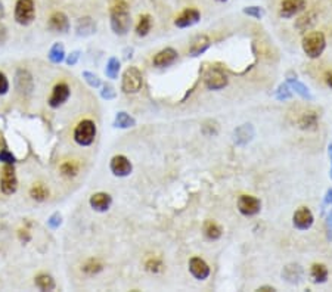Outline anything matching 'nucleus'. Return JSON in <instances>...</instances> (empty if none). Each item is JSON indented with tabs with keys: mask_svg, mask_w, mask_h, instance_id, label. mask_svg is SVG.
<instances>
[{
	"mask_svg": "<svg viewBox=\"0 0 332 292\" xmlns=\"http://www.w3.org/2000/svg\"><path fill=\"white\" fill-rule=\"evenodd\" d=\"M49 27L55 31H59V33H65L68 28H70V22L67 15L62 12H55L50 20H49Z\"/></svg>",
	"mask_w": 332,
	"mask_h": 292,
	"instance_id": "obj_18",
	"label": "nucleus"
},
{
	"mask_svg": "<svg viewBox=\"0 0 332 292\" xmlns=\"http://www.w3.org/2000/svg\"><path fill=\"white\" fill-rule=\"evenodd\" d=\"M244 14L248 15V17L255 18V20H261L263 15H264V11L260 6H248V8L244 9Z\"/></svg>",
	"mask_w": 332,
	"mask_h": 292,
	"instance_id": "obj_32",
	"label": "nucleus"
},
{
	"mask_svg": "<svg viewBox=\"0 0 332 292\" xmlns=\"http://www.w3.org/2000/svg\"><path fill=\"white\" fill-rule=\"evenodd\" d=\"M61 223H62V217H61L59 212L52 214V215L49 217V220H47V226H49L50 229H58V228L61 226Z\"/></svg>",
	"mask_w": 332,
	"mask_h": 292,
	"instance_id": "obj_35",
	"label": "nucleus"
},
{
	"mask_svg": "<svg viewBox=\"0 0 332 292\" xmlns=\"http://www.w3.org/2000/svg\"><path fill=\"white\" fill-rule=\"evenodd\" d=\"M260 201L254 196L249 195H242L238 201V208L244 214V215H254L260 211Z\"/></svg>",
	"mask_w": 332,
	"mask_h": 292,
	"instance_id": "obj_8",
	"label": "nucleus"
},
{
	"mask_svg": "<svg viewBox=\"0 0 332 292\" xmlns=\"http://www.w3.org/2000/svg\"><path fill=\"white\" fill-rule=\"evenodd\" d=\"M3 15V8H2V3H0V17Z\"/></svg>",
	"mask_w": 332,
	"mask_h": 292,
	"instance_id": "obj_46",
	"label": "nucleus"
},
{
	"mask_svg": "<svg viewBox=\"0 0 332 292\" xmlns=\"http://www.w3.org/2000/svg\"><path fill=\"white\" fill-rule=\"evenodd\" d=\"M15 84H17V89L24 93V95H28V93H31V90H33V77H31V74L27 71V69H20L18 72H17V79H15Z\"/></svg>",
	"mask_w": 332,
	"mask_h": 292,
	"instance_id": "obj_15",
	"label": "nucleus"
},
{
	"mask_svg": "<svg viewBox=\"0 0 332 292\" xmlns=\"http://www.w3.org/2000/svg\"><path fill=\"white\" fill-rule=\"evenodd\" d=\"M118 71H120V61H118L117 58H111V59L108 61V63H106L105 74H106L109 79H117Z\"/></svg>",
	"mask_w": 332,
	"mask_h": 292,
	"instance_id": "obj_27",
	"label": "nucleus"
},
{
	"mask_svg": "<svg viewBox=\"0 0 332 292\" xmlns=\"http://www.w3.org/2000/svg\"><path fill=\"white\" fill-rule=\"evenodd\" d=\"M291 90L290 87H288V84H282V86H279V89H278V93H276V98L279 99V101H285V99H290L291 98Z\"/></svg>",
	"mask_w": 332,
	"mask_h": 292,
	"instance_id": "obj_34",
	"label": "nucleus"
},
{
	"mask_svg": "<svg viewBox=\"0 0 332 292\" xmlns=\"http://www.w3.org/2000/svg\"><path fill=\"white\" fill-rule=\"evenodd\" d=\"M200 12L196 11V9H186V11H183L177 18H176V21L174 24L177 25V27H180V28H186V27H192L193 24H196V22L200 21Z\"/></svg>",
	"mask_w": 332,
	"mask_h": 292,
	"instance_id": "obj_16",
	"label": "nucleus"
},
{
	"mask_svg": "<svg viewBox=\"0 0 332 292\" xmlns=\"http://www.w3.org/2000/svg\"><path fill=\"white\" fill-rule=\"evenodd\" d=\"M36 17L34 11V3L33 0H18L15 6V20L21 25L31 24Z\"/></svg>",
	"mask_w": 332,
	"mask_h": 292,
	"instance_id": "obj_6",
	"label": "nucleus"
},
{
	"mask_svg": "<svg viewBox=\"0 0 332 292\" xmlns=\"http://www.w3.org/2000/svg\"><path fill=\"white\" fill-rule=\"evenodd\" d=\"M189 270H190V273H192L196 279H200V280H204V279H207L208 276H210V267H208V264L204 260L198 258V257H195V258H192V260L189 261Z\"/></svg>",
	"mask_w": 332,
	"mask_h": 292,
	"instance_id": "obj_14",
	"label": "nucleus"
},
{
	"mask_svg": "<svg viewBox=\"0 0 332 292\" xmlns=\"http://www.w3.org/2000/svg\"><path fill=\"white\" fill-rule=\"evenodd\" d=\"M210 44H211V42H210V39H208L207 36H198L190 44L189 53L192 56H200L201 53H204L207 50L208 47H210Z\"/></svg>",
	"mask_w": 332,
	"mask_h": 292,
	"instance_id": "obj_19",
	"label": "nucleus"
},
{
	"mask_svg": "<svg viewBox=\"0 0 332 292\" xmlns=\"http://www.w3.org/2000/svg\"><path fill=\"white\" fill-rule=\"evenodd\" d=\"M313 214L309 208L306 207H301L295 211L294 214V226L300 230H307L310 229L311 225H313Z\"/></svg>",
	"mask_w": 332,
	"mask_h": 292,
	"instance_id": "obj_9",
	"label": "nucleus"
},
{
	"mask_svg": "<svg viewBox=\"0 0 332 292\" xmlns=\"http://www.w3.org/2000/svg\"><path fill=\"white\" fill-rule=\"evenodd\" d=\"M61 173L65 177H74L79 173V164L74 161H67L61 166Z\"/></svg>",
	"mask_w": 332,
	"mask_h": 292,
	"instance_id": "obj_29",
	"label": "nucleus"
},
{
	"mask_svg": "<svg viewBox=\"0 0 332 292\" xmlns=\"http://www.w3.org/2000/svg\"><path fill=\"white\" fill-rule=\"evenodd\" d=\"M30 196L37 202H43L49 198V189L46 188L43 183H37L30 189Z\"/></svg>",
	"mask_w": 332,
	"mask_h": 292,
	"instance_id": "obj_21",
	"label": "nucleus"
},
{
	"mask_svg": "<svg viewBox=\"0 0 332 292\" xmlns=\"http://www.w3.org/2000/svg\"><path fill=\"white\" fill-rule=\"evenodd\" d=\"M220 2H226V0H220Z\"/></svg>",
	"mask_w": 332,
	"mask_h": 292,
	"instance_id": "obj_47",
	"label": "nucleus"
},
{
	"mask_svg": "<svg viewBox=\"0 0 332 292\" xmlns=\"http://www.w3.org/2000/svg\"><path fill=\"white\" fill-rule=\"evenodd\" d=\"M311 277L316 283H323L328 279V270L323 264H313L311 267Z\"/></svg>",
	"mask_w": 332,
	"mask_h": 292,
	"instance_id": "obj_23",
	"label": "nucleus"
},
{
	"mask_svg": "<svg viewBox=\"0 0 332 292\" xmlns=\"http://www.w3.org/2000/svg\"><path fill=\"white\" fill-rule=\"evenodd\" d=\"M331 218H332V214H331ZM331 222H332V220H331Z\"/></svg>",
	"mask_w": 332,
	"mask_h": 292,
	"instance_id": "obj_48",
	"label": "nucleus"
},
{
	"mask_svg": "<svg viewBox=\"0 0 332 292\" xmlns=\"http://www.w3.org/2000/svg\"><path fill=\"white\" fill-rule=\"evenodd\" d=\"M95 30H96V25L89 17L80 18V21L77 22V34L79 36H90L95 33Z\"/></svg>",
	"mask_w": 332,
	"mask_h": 292,
	"instance_id": "obj_20",
	"label": "nucleus"
},
{
	"mask_svg": "<svg viewBox=\"0 0 332 292\" xmlns=\"http://www.w3.org/2000/svg\"><path fill=\"white\" fill-rule=\"evenodd\" d=\"M83 77H84V80L87 82V84H89V86H92V87H99V86H101V80H99V77H98L96 74H93V72L84 71Z\"/></svg>",
	"mask_w": 332,
	"mask_h": 292,
	"instance_id": "obj_33",
	"label": "nucleus"
},
{
	"mask_svg": "<svg viewBox=\"0 0 332 292\" xmlns=\"http://www.w3.org/2000/svg\"><path fill=\"white\" fill-rule=\"evenodd\" d=\"M8 90H9V82L6 79V76L3 72H0V95L8 93Z\"/></svg>",
	"mask_w": 332,
	"mask_h": 292,
	"instance_id": "obj_38",
	"label": "nucleus"
},
{
	"mask_svg": "<svg viewBox=\"0 0 332 292\" xmlns=\"http://www.w3.org/2000/svg\"><path fill=\"white\" fill-rule=\"evenodd\" d=\"M325 82H326V84H328L329 87H332V71L331 72H326V76H325Z\"/></svg>",
	"mask_w": 332,
	"mask_h": 292,
	"instance_id": "obj_42",
	"label": "nucleus"
},
{
	"mask_svg": "<svg viewBox=\"0 0 332 292\" xmlns=\"http://www.w3.org/2000/svg\"><path fill=\"white\" fill-rule=\"evenodd\" d=\"M326 40L325 36L319 31H311L303 39V50L309 58H317L325 50Z\"/></svg>",
	"mask_w": 332,
	"mask_h": 292,
	"instance_id": "obj_2",
	"label": "nucleus"
},
{
	"mask_svg": "<svg viewBox=\"0 0 332 292\" xmlns=\"http://www.w3.org/2000/svg\"><path fill=\"white\" fill-rule=\"evenodd\" d=\"M18 188V180L15 176V170L12 164H5L2 168V176H0V189L5 195H12L17 192Z\"/></svg>",
	"mask_w": 332,
	"mask_h": 292,
	"instance_id": "obj_5",
	"label": "nucleus"
},
{
	"mask_svg": "<svg viewBox=\"0 0 332 292\" xmlns=\"http://www.w3.org/2000/svg\"><path fill=\"white\" fill-rule=\"evenodd\" d=\"M206 86L211 90H220L225 86H228V77L220 69H210L206 74Z\"/></svg>",
	"mask_w": 332,
	"mask_h": 292,
	"instance_id": "obj_7",
	"label": "nucleus"
},
{
	"mask_svg": "<svg viewBox=\"0 0 332 292\" xmlns=\"http://www.w3.org/2000/svg\"><path fill=\"white\" fill-rule=\"evenodd\" d=\"M101 95H102L104 99H114V98H115V90H114L112 86L106 84V86H104V90H102Z\"/></svg>",
	"mask_w": 332,
	"mask_h": 292,
	"instance_id": "obj_37",
	"label": "nucleus"
},
{
	"mask_svg": "<svg viewBox=\"0 0 332 292\" xmlns=\"http://www.w3.org/2000/svg\"><path fill=\"white\" fill-rule=\"evenodd\" d=\"M96 136V125L90 120H83L74 130V140L82 146H89L93 143Z\"/></svg>",
	"mask_w": 332,
	"mask_h": 292,
	"instance_id": "obj_3",
	"label": "nucleus"
},
{
	"mask_svg": "<svg viewBox=\"0 0 332 292\" xmlns=\"http://www.w3.org/2000/svg\"><path fill=\"white\" fill-rule=\"evenodd\" d=\"M149 30H151V17L149 15H144V17H141V20H139V24H138V27H136V33H138V36H146L148 33H149Z\"/></svg>",
	"mask_w": 332,
	"mask_h": 292,
	"instance_id": "obj_28",
	"label": "nucleus"
},
{
	"mask_svg": "<svg viewBox=\"0 0 332 292\" xmlns=\"http://www.w3.org/2000/svg\"><path fill=\"white\" fill-rule=\"evenodd\" d=\"M144 86V77H142V72L135 68V66H130L127 68L123 76V82H121V89L124 93H138Z\"/></svg>",
	"mask_w": 332,
	"mask_h": 292,
	"instance_id": "obj_4",
	"label": "nucleus"
},
{
	"mask_svg": "<svg viewBox=\"0 0 332 292\" xmlns=\"http://www.w3.org/2000/svg\"><path fill=\"white\" fill-rule=\"evenodd\" d=\"M329 158H331V164H332V145H329ZM331 179H332V167H331Z\"/></svg>",
	"mask_w": 332,
	"mask_h": 292,
	"instance_id": "obj_44",
	"label": "nucleus"
},
{
	"mask_svg": "<svg viewBox=\"0 0 332 292\" xmlns=\"http://www.w3.org/2000/svg\"><path fill=\"white\" fill-rule=\"evenodd\" d=\"M65 58V49H63L62 43H55L52 46V49L49 50V59L53 63L62 62Z\"/></svg>",
	"mask_w": 332,
	"mask_h": 292,
	"instance_id": "obj_22",
	"label": "nucleus"
},
{
	"mask_svg": "<svg viewBox=\"0 0 332 292\" xmlns=\"http://www.w3.org/2000/svg\"><path fill=\"white\" fill-rule=\"evenodd\" d=\"M306 9V2L304 0H284L281 6V17L291 18L301 11Z\"/></svg>",
	"mask_w": 332,
	"mask_h": 292,
	"instance_id": "obj_12",
	"label": "nucleus"
},
{
	"mask_svg": "<svg viewBox=\"0 0 332 292\" xmlns=\"http://www.w3.org/2000/svg\"><path fill=\"white\" fill-rule=\"evenodd\" d=\"M131 20H130V12L127 8V3L123 0L115 2V5L111 8V27L115 34L124 36L130 30Z\"/></svg>",
	"mask_w": 332,
	"mask_h": 292,
	"instance_id": "obj_1",
	"label": "nucleus"
},
{
	"mask_svg": "<svg viewBox=\"0 0 332 292\" xmlns=\"http://www.w3.org/2000/svg\"><path fill=\"white\" fill-rule=\"evenodd\" d=\"M68 98H70V87L65 83L56 84V86L53 87V92H52L50 98H49V105H50L52 108H58V106H61Z\"/></svg>",
	"mask_w": 332,
	"mask_h": 292,
	"instance_id": "obj_11",
	"label": "nucleus"
},
{
	"mask_svg": "<svg viewBox=\"0 0 332 292\" xmlns=\"http://www.w3.org/2000/svg\"><path fill=\"white\" fill-rule=\"evenodd\" d=\"M146 269L149 271H158L161 269V263L157 261V260H149V261L146 263Z\"/></svg>",
	"mask_w": 332,
	"mask_h": 292,
	"instance_id": "obj_39",
	"label": "nucleus"
},
{
	"mask_svg": "<svg viewBox=\"0 0 332 292\" xmlns=\"http://www.w3.org/2000/svg\"><path fill=\"white\" fill-rule=\"evenodd\" d=\"M83 270L87 273V274H96L99 271L102 270V264L98 261V260H90L84 264Z\"/></svg>",
	"mask_w": 332,
	"mask_h": 292,
	"instance_id": "obj_31",
	"label": "nucleus"
},
{
	"mask_svg": "<svg viewBox=\"0 0 332 292\" xmlns=\"http://www.w3.org/2000/svg\"><path fill=\"white\" fill-rule=\"evenodd\" d=\"M326 201H328L329 204H332V189H329L328 193H326Z\"/></svg>",
	"mask_w": 332,
	"mask_h": 292,
	"instance_id": "obj_43",
	"label": "nucleus"
},
{
	"mask_svg": "<svg viewBox=\"0 0 332 292\" xmlns=\"http://www.w3.org/2000/svg\"><path fill=\"white\" fill-rule=\"evenodd\" d=\"M177 61V52L173 49V47H167L163 49L161 52H158L155 56H154V65L158 66V68H166L170 66Z\"/></svg>",
	"mask_w": 332,
	"mask_h": 292,
	"instance_id": "obj_10",
	"label": "nucleus"
},
{
	"mask_svg": "<svg viewBox=\"0 0 332 292\" xmlns=\"http://www.w3.org/2000/svg\"><path fill=\"white\" fill-rule=\"evenodd\" d=\"M115 127H120V128H128V127H135L136 121L133 117H130L128 114L125 112H118L117 117H115Z\"/></svg>",
	"mask_w": 332,
	"mask_h": 292,
	"instance_id": "obj_26",
	"label": "nucleus"
},
{
	"mask_svg": "<svg viewBox=\"0 0 332 292\" xmlns=\"http://www.w3.org/2000/svg\"><path fill=\"white\" fill-rule=\"evenodd\" d=\"M36 285L42 291H52V289H55V280L49 274H39L36 277Z\"/></svg>",
	"mask_w": 332,
	"mask_h": 292,
	"instance_id": "obj_24",
	"label": "nucleus"
},
{
	"mask_svg": "<svg viewBox=\"0 0 332 292\" xmlns=\"http://www.w3.org/2000/svg\"><path fill=\"white\" fill-rule=\"evenodd\" d=\"M111 171L118 177H125L131 173V164L124 155H117L111 161Z\"/></svg>",
	"mask_w": 332,
	"mask_h": 292,
	"instance_id": "obj_13",
	"label": "nucleus"
},
{
	"mask_svg": "<svg viewBox=\"0 0 332 292\" xmlns=\"http://www.w3.org/2000/svg\"><path fill=\"white\" fill-rule=\"evenodd\" d=\"M79 58H80V52L76 50V52H73V53L67 58V63H68V65H74V63H77Z\"/></svg>",
	"mask_w": 332,
	"mask_h": 292,
	"instance_id": "obj_40",
	"label": "nucleus"
},
{
	"mask_svg": "<svg viewBox=\"0 0 332 292\" xmlns=\"http://www.w3.org/2000/svg\"><path fill=\"white\" fill-rule=\"evenodd\" d=\"M204 233H206V236H207L208 239L216 241V239H219V238L222 236V229H220V226H219L217 223H214V222H206V225H204Z\"/></svg>",
	"mask_w": 332,
	"mask_h": 292,
	"instance_id": "obj_25",
	"label": "nucleus"
},
{
	"mask_svg": "<svg viewBox=\"0 0 332 292\" xmlns=\"http://www.w3.org/2000/svg\"><path fill=\"white\" fill-rule=\"evenodd\" d=\"M0 161L5 163V164H14L15 163V157L9 151L3 149V151H0Z\"/></svg>",
	"mask_w": 332,
	"mask_h": 292,
	"instance_id": "obj_36",
	"label": "nucleus"
},
{
	"mask_svg": "<svg viewBox=\"0 0 332 292\" xmlns=\"http://www.w3.org/2000/svg\"><path fill=\"white\" fill-rule=\"evenodd\" d=\"M290 84L291 87H292L300 96H303V98H306V99H310V92H309V89H307L304 84L297 82V80H290Z\"/></svg>",
	"mask_w": 332,
	"mask_h": 292,
	"instance_id": "obj_30",
	"label": "nucleus"
},
{
	"mask_svg": "<svg viewBox=\"0 0 332 292\" xmlns=\"http://www.w3.org/2000/svg\"><path fill=\"white\" fill-rule=\"evenodd\" d=\"M266 289H268V291H275L273 288H258V291H266Z\"/></svg>",
	"mask_w": 332,
	"mask_h": 292,
	"instance_id": "obj_45",
	"label": "nucleus"
},
{
	"mask_svg": "<svg viewBox=\"0 0 332 292\" xmlns=\"http://www.w3.org/2000/svg\"><path fill=\"white\" fill-rule=\"evenodd\" d=\"M112 199L108 193H104V192H99V193H95L92 198H90V205L92 208L96 209V211H106L109 208Z\"/></svg>",
	"mask_w": 332,
	"mask_h": 292,
	"instance_id": "obj_17",
	"label": "nucleus"
},
{
	"mask_svg": "<svg viewBox=\"0 0 332 292\" xmlns=\"http://www.w3.org/2000/svg\"><path fill=\"white\" fill-rule=\"evenodd\" d=\"M20 239L24 241V242H28V241H30V235H28L27 230H20Z\"/></svg>",
	"mask_w": 332,
	"mask_h": 292,
	"instance_id": "obj_41",
	"label": "nucleus"
}]
</instances>
